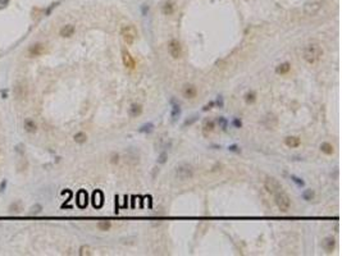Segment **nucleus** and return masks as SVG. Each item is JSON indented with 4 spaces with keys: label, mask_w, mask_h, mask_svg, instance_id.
Listing matches in <instances>:
<instances>
[{
    "label": "nucleus",
    "mask_w": 342,
    "mask_h": 256,
    "mask_svg": "<svg viewBox=\"0 0 342 256\" xmlns=\"http://www.w3.org/2000/svg\"><path fill=\"white\" fill-rule=\"evenodd\" d=\"M245 100H246V103H247V104H252V103H255V100H256V93H255L254 91L247 92V93H246V96H245Z\"/></svg>",
    "instance_id": "5701e85b"
},
{
    "label": "nucleus",
    "mask_w": 342,
    "mask_h": 256,
    "mask_svg": "<svg viewBox=\"0 0 342 256\" xmlns=\"http://www.w3.org/2000/svg\"><path fill=\"white\" fill-rule=\"evenodd\" d=\"M23 127H24V129H26V132H28V133H35L37 131V124L35 123L33 119H31V118H26V119H24Z\"/></svg>",
    "instance_id": "4468645a"
},
{
    "label": "nucleus",
    "mask_w": 342,
    "mask_h": 256,
    "mask_svg": "<svg viewBox=\"0 0 342 256\" xmlns=\"http://www.w3.org/2000/svg\"><path fill=\"white\" fill-rule=\"evenodd\" d=\"M97 228L99 230H103V232H107L111 228V223L109 220H100L97 223Z\"/></svg>",
    "instance_id": "412c9836"
},
{
    "label": "nucleus",
    "mask_w": 342,
    "mask_h": 256,
    "mask_svg": "<svg viewBox=\"0 0 342 256\" xmlns=\"http://www.w3.org/2000/svg\"><path fill=\"white\" fill-rule=\"evenodd\" d=\"M323 55H324V50H323L320 44L316 41L309 42L302 47V59L310 65L318 63L323 58Z\"/></svg>",
    "instance_id": "f257e3e1"
},
{
    "label": "nucleus",
    "mask_w": 342,
    "mask_h": 256,
    "mask_svg": "<svg viewBox=\"0 0 342 256\" xmlns=\"http://www.w3.org/2000/svg\"><path fill=\"white\" fill-rule=\"evenodd\" d=\"M273 196H274V202L277 205V208L279 209V211L286 213V211L290 210V208H291V198L288 196V193L286 192L284 190L278 191Z\"/></svg>",
    "instance_id": "20e7f679"
},
{
    "label": "nucleus",
    "mask_w": 342,
    "mask_h": 256,
    "mask_svg": "<svg viewBox=\"0 0 342 256\" xmlns=\"http://www.w3.org/2000/svg\"><path fill=\"white\" fill-rule=\"evenodd\" d=\"M14 96L17 97V100H24L27 96V86L24 82H19L17 83L14 87Z\"/></svg>",
    "instance_id": "9b49d317"
},
{
    "label": "nucleus",
    "mask_w": 342,
    "mask_h": 256,
    "mask_svg": "<svg viewBox=\"0 0 342 256\" xmlns=\"http://www.w3.org/2000/svg\"><path fill=\"white\" fill-rule=\"evenodd\" d=\"M264 187L270 195H274V193H277L278 191L283 190V186L279 183V181L276 179L274 177H266L265 181H264Z\"/></svg>",
    "instance_id": "0eeeda50"
},
{
    "label": "nucleus",
    "mask_w": 342,
    "mask_h": 256,
    "mask_svg": "<svg viewBox=\"0 0 342 256\" xmlns=\"http://www.w3.org/2000/svg\"><path fill=\"white\" fill-rule=\"evenodd\" d=\"M46 51V45L45 44H41V42H37L33 44L32 46H30L28 49V55L31 58H36V57H40Z\"/></svg>",
    "instance_id": "1a4fd4ad"
},
{
    "label": "nucleus",
    "mask_w": 342,
    "mask_h": 256,
    "mask_svg": "<svg viewBox=\"0 0 342 256\" xmlns=\"http://www.w3.org/2000/svg\"><path fill=\"white\" fill-rule=\"evenodd\" d=\"M323 8V0H308L304 5V13L306 16L312 17L319 13V10Z\"/></svg>",
    "instance_id": "423d86ee"
},
{
    "label": "nucleus",
    "mask_w": 342,
    "mask_h": 256,
    "mask_svg": "<svg viewBox=\"0 0 342 256\" xmlns=\"http://www.w3.org/2000/svg\"><path fill=\"white\" fill-rule=\"evenodd\" d=\"M119 33H121L123 42L126 44L127 46L133 45L136 39H137V30H136V27L133 26V24H123V26L121 27Z\"/></svg>",
    "instance_id": "f03ea898"
},
{
    "label": "nucleus",
    "mask_w": 342,
    "mask_h": 256,
    "mask_svg": "<svg viewBox=\"0 0 342 256\" xmlns=\"http://www.w3.org/2000/svg\"><path fill=\"white\" fill-rule=\"evenodd\" d=\"M173 12H175V5H173L171 2L165 3L164 7H163V13H164L165 16H171Z\"/></svg>",
    "instance_id": "4be33fe9"
},
{
    "label": "nucleus",
    "mask_w": 342,
    "mask_h": 256,
    "mask_svg": "<svg viewBox=\"0 0 342 256\" xmlns=\"http://www.w3.org/2000/svg\"><path fill=\"white\" fill-rule=\"evenodd\" d=\"M304 196H305V198L308 200V198H309V196H312V197H313V196H314V193H313L312 191H309V192H308V193H305V195H304Z\"/></svg>",
    "instance_id": "a878e982"
},
{
    "label": "nucleus",
    "mask_w": 342,
    "mask_h": 256,
    "mask_svg": "<svg viewBox=\"0 0 342 256\" xmlns=\"http://www.w3.org/2000/svg\"><path fill=\"white\" fill-rule=\"evenodd\" d=\"M175 174H176L177 179L185 182V181H189V179L194 178L195 170H194V167L189 163H179L175 169Z\"/></svg>",
    "instance_id": "7ed1b4c3"
},
{
    "label": "nucleus",
    "mask_w": 342,
    "mask_h": 256,
    "mask_svg": "<svg viewBox=\"0 0 342 256\" xmlns=\"http://www.w3.org/2000/svg\"><path fill=\"white\" fill-rule=\"evenodd\" d=\"M197 87L195 86V85H192V83H186L185 86H183V89H182V95H183V97L185 99H189V100H192V99H195L196 96H197Z\"/></svg>",
    "instance_id": "9d476101"
},
{
    "label": "nucleus",
    "mask_w": 342,
    "mask_h": 256,
    "mask_svg": "<svg viewBox=\"0 0 342 256\" xmlns=\"http://www.w3.org/2000/svg\"><path fill=\"white\" fill-rule=\"evenodd\" d=\"M168 53H169V55L175 60L181 59L182 54H183V49H182L181 41L177 40V39L169 40V42H168Z\"/></svg>",
    "instance_id": "39448f33"
},
{
    "label": "nucleus",
    "mask_w": 342,
    "mask_h": 256,
    "mask_svg": "<svg viewBox=\"0 0 342 256\" xmlns=\"http://www.w3.org/2000/svg\"><path fill=\"white\" fill-rule=\"evenodd\" d=\"M284 145L290 149H297L301 146V139L297 136H287L284 139Z\"/></svg>",
    "instance_id": "f8f14e48"
},
{
    "label": "nucleus",
    "mask_w": 342,
    "mask_h": 256,
    "mask_svg": "<svg viewBox=\"0 0 342 256\" xmlns=\"http://www.w3.org/2000/svg\"><path fill=\"white\" fill-rule=\"evenodd\" d=\"M121 54H122V61H123V65L127 68V69L129 71H133L136 65H137V63H136L135 58L132 57V54L128 51V50L126 47H123L121 50Z\"/></svg>",
    "instance_id": "6e6552de"
},
{
    "label": "nucleus",
    "mask_w": 342,
    "mask_h": 256,
    "mask_svg": "<svg viewBox=\"0 0 342 256\" xmlns=\"http://www.w3.org/2000/svg\"><path fill=\"white\" fill-rule=\"evenodd\" d=\"M214 129H215V122L214 121H211V119L205 121L204 126H203V131H204L205 135H209L211 132H214Z\"/></svg>",
    "instance_id": "a211bd4d"
},
{
    "label": "nucleus",
    "mask_w": 342,
    "mask_h": 256,
    "mask_svg": "<svg viewBox=\"0 0 342 256\" xmlns=\"http://www.w3.org/2000/svg\"><path fill=\"white\" fill-rule=\"evenodd\" d=\"M73 140L77 143H85L86 141H87V135H86L85 132H77L76 135H74Z\"/></svg>",
    "instance_id": "aec40b11"
},
{
    "label": "nucleus",
    "mask_w": 342,
    "mask_h": 256,
    "mask_svg": "<svg viewBox=\"0 0 342 256\" xmlns=\"http://www.w3.org/2000/svg\"><path fill=\"white\" fill-rule=\"evenodd\" d=\"M322 246H323V248H324L327 252H332L334 250V247H336V240L332 238V237H327V238L323 240Z\"/></svg>",
    "instance_id": "2eb2a0df"
},
{
    "label": "nucleus",
    "mask_w": 342,
    "mask_h": 256,
    "mask_svg": "<svg viewBox=\"0 0 342 256\" xmlns=\"http://www.w3.org/2000/svg\"><path fill=\"white\" fill-rule=\"evenodd\" d=\"M118 161H119V156H118V154H113V155H111L110 163H111V164H117Z\"/></svg>",
    "instance_id": "393cba45"
},
{
    "label": "nucleus",
    "mask_w": 342,
    "mask_h": 256,
    "mask_svg": "<svg viewBox=\"0 0 342 256\" xmlns=\"http://www.w3.org/2000/svg\"><path fill=\"white\" fill-rule=\"evenodd\" d=\"M290 71H291V64L288 63V61H283V63L278 64V65L276 67V73H277V74H281V76H284V74H287Z\"/></svg>",
    "instance_id": "dca6fc26"
},
{
    "label": "nucleus",
    "mask_w": 342,
    "mask_h": 256,
    "mask_svg": "<svg viewBox=\"0 0 342 256\" xmlns=\"http://www.w3.org/2000/svg\"><path fill=\"white\" fill-rule=\"evenodd\" d=\"M79 255H82V256H85V255H87V256L92 255L91 247H90V246H82V247L79 248Z\"/></svg>",
    "instance_id": "b1692460"
},
{
    "label": "nucleus",
    "mask_w": 342,
    "mask_h": 256,
    "mask_svg": "<svg viewBox=\"0 0 342 256\" xmlns=\"http://www.w3.org/2000/svg\"><path fill=\"white\" fill-rule=\"evenodd\" d=\"M142 113V105L141 104H132L131 108H129V114L131 117H139Z\"/></svg>",
    "instance_id": "6ab92c4d"
},
{
    "label": "nucleus",
    "mask_w": 342,
    "mask_h": 256,
    "mask_svg": "<svg viewBox=\"0 0 342 256\" xmlns=\"http://www.w3.org/2000/svg\"><path fill=\"white\" fill-rule=\"evenodd\" d=\"M320 151L326 155H332L334 153V146L331 142H322L320 143Z\"/></svg>",
    "instance_id": "f3484780"
},
{
    "label": "nucleus",
    "mask_w": 342,
    "mask_h": 256,
    "mask_svg": "<svg viewBox=\"0 0 342 256\" xmlns=\"http://www.w3.org/2000/svg\"><path fill=\"white\" fill-rule=\"evenodd\" d=\"M74 32H76V27L73 24H65V26L60 28L59 35L62 37H64V39H68V37H72L74 35Z\"/></svg>",
    "instance_id": "ddd939ff"
}]
</instances>
